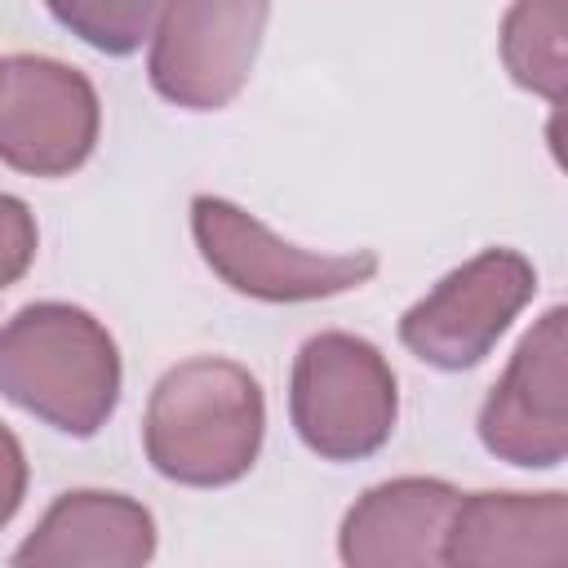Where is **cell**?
Segmentation results:
<instances>
[{
	"instance_id": "obj_11",
	"label": "cell",
	"mask_w": 568,
	"mask_h": 568,
	"mask_svg": "<svg viewBox=\"0 0 568 568\" xmlns=\"http://www.w3.org/2000/svg\"><path fill=\"white\" fill-rule=\"evenodd\" d=\"M444 564H568L564 493H475L462 497L444 532Z\"/></svg>"
},
{
	"instance_id": "obj_3",
	"label": "cell",
	"mask_w": 568,
	"mask_h": 568,
	"mask_svg": "<svg viewBox=\"0 0 568 568\" xmlns=\"http://www.w3.org/2000/svg\"><path fill=\"white\" fill-rule=\"evenodd\" d=\"M288 413L311 453L359 462L395 430V373L373 342L355 333H320L297 351Z\"/></svg>"
},
{
	"instance_id": "obj_14",
	"label": "cell",
	"mask_w": 568,
	"mask_h": 568,
	"mask_svg": "<svg viewBox=\"0 0 568 568\" xmlns=\"http://www.w3.org/2000/svg\"><path fill=\"white\" fill-rule=\"evenodd\" d=\"M36 257V217L18 195L0 191V293L27 275Z\"/></svg>"
},
{
	"instance_id": "obj_9",
	"label": "cell",
	"mask_w": 568,
	"mask_h": 568,
	"mask_svg": "<svg viewBox=\"0 0 568 568\" xmlns=\"http://www.w3.org/2000/svg\"><path fill=\"white\" fill-rule=\"evenodd\" d=\"M462 493L444 479H390L368 488L342 519V559L351 568H430L444 564V532Z\"/></svg>"
},
{
	"instance_id": "obj_10",
	"label": "cell",
	"mask_w": 568,
	"mask_h": 568,
	"mask_svg": "<svg viewBox=\"0 0 568 568\" xmlns=\"http://www.w3.org/2000/svg\"><path fill=\"white\" fill-rule=\"evenodd\" d=\"M155 555V519L142 501L124 493L75 488L62 493L36 532L18 546L13 564L62 568V564H93V568H138Z\"/></svg>"
},
{
	"instance_id": "obj_6",
	"label": "cell",
	"mask_w": 568,
	"mask_h": 568,
	"mask_svg": "<svg viewBox=\"0 0 568 568\" xmlns=\"http://www.w3.org/2000/svg\"><path fill=\"white\" fill-rule=\"evenodd\" d=\"M537 271L515 248H484L466 266L448 271L417 306L399 320V342L435 364V368H470L479 364L510 320L532 302Z\"/></svg>"
},
{
	"instance_id": "obj_1",
	"label": "cell",
	"mask_w": 568,
	"mask_h": 568,
	"mask_svg": "<svg viewBox=\"0 0 568 568\" xmlns=\"http://www.w3.org/2000/svg\"><path fill=\"white\" fill-rule=\"evenodd\" d=\"M266 404L257 377L217 355L169 368L146 404L142 444L164 479L191 488L235 484L262 448Z\"/></svg>"
},
{
	"instance_id": "obj_2",
	"label": "cell",
	"mask_w": 568,
	"mask_h": 568,
	"mask_svg": "<svg viewBox=\"0 0 568 568\" xmlns=\"http://www.w3.org/2000/svg\"><path fill=\"white\" fill-rule=\"evenodd\" d=\"M0 395L84 439L120 399L115 337L67 302L22 306L0 328Z\"/></svg>"
},
{
	"instance_id": "obj_13",
	"label": "cell",
	"mask_w": 568,
	"mask_h": 568,
	"mask_svg": "<svg viewBox=\"0 0 568 568\" xmlns=\"http://www.w3.org/2000/svg\"><path fill=\"white\" fill-rule=\"evenodd\" d=\"M44 4L84 44L124 58L151 36L164 0H44Z\"/></svg>"
},
{
	"instance_id": "obj_12",
	"label": "cell",
	"mask_w": 568,
	"mask_h": 568,
	"mask_svg": "<svg viewBox=\"0 0 568 568\" xmlns=\"http://www.w3.org/2000/svg\"><path fill=\"white\" fill-rule=\"evenodd\" d=\"M501 58L515 84L564 98V0H515L501 22Z\"/></svg>"
},
{
	"instance_id": "obj_15",
	"label": "cell",
	"mask_w": 568,
	"mask_h": 568,
	"mask_svg": "<svg viewBox=\"0 0 568 568\" xmlns=\"http://www.w3.org/2000/svg\"><path fill=\"white\" fill-rule=\"evenodd\" d=\"M22 493H27V457H22L18 435L0 422V528L18 515Z\"/></svg>"
},
{
	"instance_id": "obj_4",
	"label": "cell",
	"mask_w": 568,
	"mask_h": 568,
	"mask_svg": "<svg viewBox=\"0 0 568 568\" xmlns=\"http://www.w3.org/2000/svg\"><path fill=\"white\" fill-rule=\"evenodd\" d=\"M191 231L222 284L257 302H315L359 288L377 271V253H311L275 240L253 213L222 195L191 200Z\"/></svg>"
},
{
	"instance_id": "obj_5",
	"label": "cell",
	"mask_w": 568,
	"mask_h": 568,
	"mask_svg": "<svg viewBox=\"0 0 568 568\" xmlns=\"http://www.w3.org/2000/svg\"><path fill=\"white\" fill-rule=\"evenodd\" d=\"M271 0H164L151 27V84L186 111L226 106L257 58Z\"/></svg>"
},
{
	"instance_id": "obj_8",
	"label": "cell",
	"mask_w": 568,
	"mask_h": 568,
	"mask_svg": "<svg viewBox=\"0 0 568 568\" xmlns=\"http://www.w3.org/2000/svg\"><path fill=\"white\" fill-rule=\"evenodd\" d=\"M564 328L568 311L550 306L515 346L506 373L479 408V439L488 453L515 466H559L568 453V399H564Z\"/></svg>"
},
{
	"instance_id": "obj_7",
	"label": "cell",
	"mask_w": 568,
	"mask_h": 568,
	"mask_svg": "<svg viewBox=\"0 0 568 568\" xmlns=\"http://www.w3.org/2000/svg\"><path fill=\"white\" fill-rule=\"evenodd\" d=\"M98 120L84 71L40 53L0 58V160L9 169L36 178L80 169L98 142Z\"/></svg>"
}]
</instances>
